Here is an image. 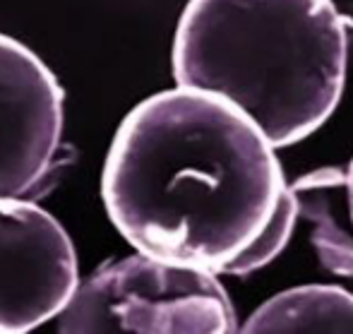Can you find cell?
Returning <instances> with one entry per match:
<instances>
[{
    "mask_svg": "<svg viewBox=\"0 0 353 334\" xmlns=\"http://www.w3.org/2000/svg\"><path fill=\"white\" fill-rule=\"evenodd\" d=\"M79 286L74 246L51 212L0 197V334H24L61 315Z\"/></svg>",
    "mask_w": 353,
    "mask_h": 334,
    "instance_id": "4",
    "label": "cell"
},
{
    "mask_svg": "<svg viewBox=\"0 0 353 334\" xmlns=\"http://www.w3.org/2000/svg\"><path fill=\"white\" fill-rule=\"evenodd\" d=\"M346 63L349 22L332 0H190L173 39L178 87L226 97L274 149L330 121Z\"/></svg>",
    "mask_w": 353,
    "mask_h": 334,
    "instance_id": "2",
    "label": "cell"
},
{
    "mask_svg": "<svg viewBox=\"0 0 353 334\" xmlns=\"http://www.w3.org/2000/svg\"><path fill=\"white\" fill-rule=\"evenodd\" d=\"M63 92L46 63L0 34V197L41 195L63 147Z\"/></svg>",
    "mask_w": 353,
    "mask_h": 334,
    "instance_id": "5",
    "label": "cell"
},
{
    "mask_svg": "<svg viewBox=\"0 0 353 334\" xmlns=\"http://www.w3.org/2000/svg\"><path fill=\"white\" fill-rule=\"evenodd\" d=\"M283 186L274 147L241 106L176 87L123 118L101 197L137 253L216 274L255 241Z\"/></svg>",
    "mask_w": 353,
    "mask_h": 334,
    "instance_id": "1",
    "label": "cell"
},
{
    "mask_svg": "<svg viewBox=\"0 0 353 334\" xmlns=\"http://www.w3.org/2000/svg\"><path fill=\"white\" fill-rule=\"evenodd\" d=\"M238 330L248 334H353V293L320 284L288 288L262 303Z\"/></svg>",
    "mask_w": 353,
    "mask_h": 334,
    "instance_id": "7",
    "label": "cell"
},
{
    "mask_svg": "<svg viewBox=\"0 0 353 334\" xmlns=\"http://www.w3.org/2000/svg\"><path fill=\"white\" fill-rule=\"evenodd\" d=\"M298 217L312 226L310 241L327 272L353 279V231L341 219L346 202V171L325 166L301 176L291 186Z\"/></svg>",
    "mask_w": 353,
    "mask_h": 334,
    "instance_id": "6",
    "label": "cell"
},
{
    "mask_svg": "<svg viewBox=\"0 0 353 334\" xmlns=\"http://www.w3.org/2000/svg\"><path fill=\"white\" fill-rule=\"evenodd\" d=\"M236 311L214 272L149 255L101 267L61 313L65 334H228Z\"/></svg>",
    "mask_w": 353,
    "mask_h": 334,
    "instance_id": "3",
    "label": "cell"
},
{
    "mask_svg": "<svg viewBox=\"0 0 353 334\" xmlns=\"http://www.w3.org/2000/svg\"><path fill=\"white\" fill-rule=\"evenodd\" d=\"M346 200H349V217L353 224V159L349 164V171H346Z\"/></svg>",
    "mask_w": 353,
    "mask_h": 334,
    "instance_id": "9",
    "label": "cell"
},
{
    "mask_svg": "<svg viewBox=\"0 0 353 334\" xmlns=\"http://www.w3.org/2000/svg\"><path fill=\"white\" fill-rule=\"evenodd\" d=\"M298 200L293 195L291 186H283L276 207L272 212V217L267 219V224L262 226V231L255 236V241L245 248L243 253H238L226 267L223 274H236V277H245L257 269L267 267L274 257L281 255V250L286 248V243L291 241V233L296 228L298 222Z\"/></svg>",
    "mask_w": 353,
    "mask_h": 334,
    "instance_id": "8",
    "label": "cell"
}]
</instances>
